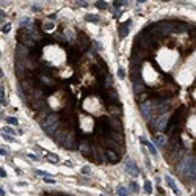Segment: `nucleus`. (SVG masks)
Returning <instances> with one entry per match:
<instances>
[{"label": "nucleus", "instance_id": "4", "mask_svg": "<svg viewBox=\"0 0 196 196\" xmlns=\"http://www.w3.org/2000/svg\"><path fill=\"white\" fill-rule=\"evenodd\" d=\"M91 71H93V74L96 75V80L104 82L105 77L108 75V66L101 56H96L94 63H93V66H91Z\"/></svg>", "mask_w": 196, "mask_h": 196}, {"label": "nucleus", "instance_id": "48", "mask_svg": "<svg viewBox=\"0 0 196 196\" xmlns=\"http://www.w3.org/2000/svg\"><path fill=\"white\" fill-rule=\"evenodd\" d=\"M193 182H196V173H195V177H193Z\"/></svg>", "mask_w": 196, "mask_h": 196}, {"label": "nucleus", "instance_id": "16", "mask_svg": "<svg viewBox=\"0 0 196 196\" xmlns=\"http://www.w3.org/2000/svg\"><path fill=\"white\" fill-rule=\"evenodd\" d=\"M30 107H32V110H35L36 113L38 111H41V110H44V108H49V105H47V102L44 101V97H41V99H36V101H33V102H30Z\"/></svg>", "mask_w": 196, "mask_h": 196}, {"label": "nucleus", "instance_id": "25", "mask_svg": "<svg viewBox=\"0 0 196 196\" xmlns=\"http://www.w3.org/2000/svg\"><path fill=\"white\" fill-rule=\"evenodd\" d=\"M52 39H54V41H56V42H60V44H68V38H64L61 33H54Z\"/></svg>", "mask_w": 196, "mask_h": 196}, {"label": "nucleus", "instance_id": "38", "mask_svg": "<svg viewBox=\"0 0 196 196\" xmlns=\"http://www.w3.org/2000/svg\"><path fill=\"white\" fill-rule=\"evenodd\" d=\"M44 182H47V184H54V185H55V179H52V177H47V176H46V177H44Z\"/></svg>", "mask_w": 196, "mask_h": 196}, {"label": "nucleus", "instance_id": "19", "mask_svg": "<svg viewBox=\"0 0 196 196\" xmlns=\"http://www.w3.org/2000/svg\"><path fill=\"white\" fill-rule=\"evenodd\" d=\"M146 86H144V83L141 82V79L140 80H135L134 82V93H135V96H138V94H141V93H144L146 91Z\"/></svg>", "mask_w": 196, "mask_h": 196}, {"label": "nucleus", "instance_id": "18", "mask_svg": "<svg viewBox=\"0 0 196 196\" xmlns=\"http://www.w3.org/2000/svg\"><path fill=\"white\" fill-rule=\"evenodd\" d=\"M130 25H132V19H127L124 24H121L118 27V32H119V38H126L129 35V30H130Z\"/></svg>", "mask_w": 196, "mask_h": 196}, {"label": "nucleus", "instance_id": "14", "mask_svg": "<svg viewBox=\"0 0 196 196\" xmlns=\"http://www.w3.org/2000/svg\"><path fill=\"white\" fill-rule=\"evenodd\" d=\"M14 72H16V75H17L19 80H22L24 77H27V75L30 74L28 68H27V66H25L22 61H16V64H14Z\"/></svg>", "mask_w": 196, "mask_h": 196}, {"label": "nucleus", "instance_id": "46", "mask_svg": "<svg viewBox=\"0 0 196 196\" xmlns=\"http://www.w3.org/2000/svg\"><path fill=\"white\" fill-rule=\"evenodd\" d=\"M82 173H85V174H88V173H89V168H88V166H85L83 169H82Z\"/></svg>", "mask_w": 196, "mask_h": 196}, {"label": "nucleus", "instance_id": "36", "mask_svg": "<svg viewBox=\"0 0 196 196\" xmlns=\"http://www.w3.org/2000/svg\"><path fill=\"white\" fill-rule=\"evenodd\" d=\"M11 30V25L9 24H5V27H2V33H8Z\"/></svg>", "mask_w": 196, "mask_h": 196}, {"label": "nucleus", "instance_id": "30", "mask_svg": "<svg viewBox=\"0 0 196 196\" xmlns=\"http://www.w3.org/2000/svg\"><path fill=\"white\" fill-rule=\"evenodd\" d=\"M96 6H97L99 9H105L107 8V2H105V0H99V2H96Z\"/></svg>", "mask_w": 196, "mask_h": 196}, {"label": "nucleus", "instance_id": "13", "mask_svg": "<svg viewBox=\"0 0 196 196\" xmlns=\"http://www.w3.org/2000/svg\"><path fill=\"white\" fill-rule=\"evenodd\" d=\"M107 121V124L110 126L113 130H118V132H122V121H121V116H115V115H110L107 118H104Z\"/></svg>", "mask_w": 196, "mask_h": 196}, {"label": "nucleus", "instance_id": "10", "mask_svg": "<svg viewBox=\"0 0 196 196\" xmlns=\"http://www.w3.org/2000/svg\"><path fill=\"white\" fill-rule=\"evenodd\" d=\"M79 143H80V141H79V138H77V132H75V129H72V130L68 134L64 143H63V148H66V149H77Z\"/></svg>", "mask_w": 196, "mask_h": 196}, {"label": "nucleus", "instance_id": "21", "mask_svg": "<svg viewBox=\"0 0 196 196\" xmlns=\"http://www.w3.org/2000/svg\"><path fill=\"white\" fill-rule=\"evenodd\" d=\"M108 111H110V115H115V116H121L122 115V107L121 104H113V105H108Z\"/></svg>", "mask_w": 196, "mask_h": 196}, {"label": "nucleus", "instance_id": "24", "mask_svg": "<svg viewBox=\"0 0 196 196\" xmlns=\"http://www.w3.org/2000/svg\"><path fill=\"white\" fill-rule=\"evenodd\" d=\"M140 141L143 143V144H144L146 146V148H148L149 149V152H151V154L152 155H154V157H155V155H157V149H155L154 148V146H152V143H149V141H146L144 140V138H140Z\"/></svg>", "mask_w": 196, "mask_h": 196}, {"label": "nucleus", "instance_id": "15", "mask_svg": "<svg viewBox=\"0 0 196 196\" xmlns=\"http://www.w3.org/2000/svg\"><path fill=\"white\" fill-rule=\"evenodd\" d=\"M126 171L129 173V176H138L140 174V168L137 166V163H135L132 158H127V160H126Z\"/></svg>", "mask_w": 196, "mask_h": 196}, {"label": "nucleus", "instance_id": "33", "mask_svg": "<svg viewBox=\"0 0 196 196\" xmlns=\"http://www.w3.org/2000/svg\"><path fill=\"white\" fill-rule=\"evenodd\" d=\"M6 122H8V124H13V126H17V119H16V118H11V116H9V118H6Z\"/></svg>", "mask_w": 196, "mask_h": 196}, {"label": "nucleus", "instance_id": "27", "mask_svg": "<svg viewBox=\"0 0 196 196\" xmlns=\"http://www.w3.org/2000/svg\"><path fill=\"white\" fill-rule=\"evenodd\" d=\"M116 195H118V196H127L129 190H126L124 187H118V188H116Z\"/></svg>", "mask_w": 196, "mask_h": 196}, {"label": "nucleus", "instance_id": "3", "mask_svg": "<svg viewBox=\"0 0 196 196\" xmlns=\"http://www.w3.org/2000/svg\"><path fill=\"white\" fill-rule=\"evenodd\" d=\"M61 122H63V118H61V113H50V115L47 116V118L44 119V121L41 122V127H42V130L46 132L47 135H54L56 130H58V127L61 126Z\"/></svg>", "mask_w": 196, "mask_h": 196}, {"label": "nucleus", "instance_id": "45", "mask_svg": "<svg viewBox=\"0 0 196 196\" xmlns=\"http://www.w3.org/2000/svg\"><path fill=\"white\" fill-rule=\"evenodd\" d=\"M0 176H2V177H5V176H6V171H5V169H0Z\"/></svg>", "mask_w": 196, "mask_h": 196}, {"label": "nucleus", "instance_id": "41", "mask_svg": "<svg viewBox=\"0 0 196 196\" xmlns=\"http://www.w3.org/2000/svg\"><path fill=\"white\" fill-rule=\"evenodd\" d=\"M3 134H11V135H14V130H11V129H8V127H3Z\"/></svg>", "mask_w": 196, "mask_h": 196}, {"label": "nucleus", "instance_id": "43", "mask_svg": "<svg viewBox=\"0 0 196 196\" xmlns=\"http://www.w3.org/2000/svg\"><path fill=\"white\" fill-rule=\"evenodd\" d=\"M77 5H79V6H83V8H85V6H88V3H86L85 0H77Z\"/></svg>", "mask_w": 196, "mask_h": 196}, {"label": "nucleus", "instance_id": "22", "mask_svg": "<svg viewBox=\"0 0 196 196\" xmlns=\"http://www.w3.org/2000/svg\"><path fill=\"white\" fill-rule=\"evenodd\" d=\"M165 181H166V184L169 185V188H171V190L174 191V195H181V191H179V188H177V185H176V182L173 181V179L169 177V176H166V177H165Z\"/></svg>", "mask_w": 196, "mask_h": 196}, {"label": "nucleus", "instance_id": "1", "mask_svg": "<svg viewBox=\"0 0 196 196\" xmlns=\"http://www.w3.org/2000/svg\"><path fill=\"white\" fill-rule=\"evenodd\" d=\"M177 173L185 182H193L196 173V158L193 155H185L184 158H181L177 165Z\"/></svg>", "mask_w": 196, "mask_h": 196}, {"label": "nucleus", "instance_id": "26", "mask_svg": "<svg viewBox=\"0 0 196 196\" xmlns=\"http://www.w3.org/2000/svg\"><path fill=\"white\" fill-rule=\"evenodd\" d=\"M129 3H130L129 0H115L113 5H115V8H119V6H127Z\"/></svg>", "mask_w": 196, "mask_h": 196}, {"label": "nucleus", "instance_id": "7", "mask_svg": "<svg viewBox=\"0 0 196 196\" xmlns=\"http://www.w3.org/2000/svg\"><path fill=\"white\" fill-rule=\"evenodd\" d=\"M94 163H108V158H107V154H105V151L102 149V144L99 143V144H94L93 146V158H91Z\"/></svg>", "mask_w": 196, "mask_h": 196}, {"label": "nucleus", "instance_id": "17", "mask_svg": "<svg viewBox=\"0 0 196 196\" xmlns=\"http://www.w3.org/2000/svg\"><path fill=\"white\" fill-rule=\"evenodd\" d=\"M105 154H107L108 163H118V162L121 160V157H122L118 151H115V149H108V148L105 149Z\"/></svg>", "mask_w": 196, "mask_h": 196}, {"label": "nucleus", "instance_id": "8", "mask_svg": "<svg viewBox=\"0 0 196 196\" xmlns=\"http://www.w3.org/2000/svg\"><path fill=\"white\" fill-rule=\"evenodd\" d=\"M93 143L89 140H86V138H83V140H80V143H79V151H80V154L83 155V157H86L88 160H91L93 158Z\"/></svg>", "mask_w": 196, "mask_h": 196}, {"label": "nucleus", "instance_id": "23", "mask_svg": "<svg viewBox=\"0 0 196 196\" xmlns=\"http://www.w3.org/2000/svg\"><path fill=\"white\" fill-rule=\"evenodd\" d=\"M152 141H154L158 148H165V137H163V135H154Z\"/></svg>", "mask_w": 196, "mask_h": 196}, {"label": "nucleus", "instance_id": "12", "mask_svg": "<svg viewBox=\"0 0 196 196\" xmlns=\"http://www.w3.org/2000/svg\"><path fill=\"white\" fill-rule=\"evenodd\" d=\"M82 54H83V52L79 50L77 46L69 47L68 49V61L71 63V64H77V63L80 61V58H82Z\"/></svg>", "mask_w": 196, "mask_h": 196}, {"label": "nucleus", "instance_id": "9", "mask_svg": "<svg viewBox=\"0 0 196 196\" xmlns=\"http://www.w3.org/2000/svg\"><path fill=\"white\" fill-rule=\"evenodd\" d=\"M75 46L79 47V50H82L85 54V52L89 49V46H91V39H89L83 32H79L77 33V39H75Z\"/></svg>", "mask_w": 196, "mask_h": 196}, {"label": "nucleus", "instance_id": "49", "mask_svg": "<svg viewBox=\"0 0 196 196\" xmlns=\"http://www.w3.org/2000/svg\"><path fill=\"white\" fill-rule=\"evenodd\" d=\"M101 196H104V195H101Z\"/></svg>", "mask_w": 196, "mask_h": 196}, {"label": "nucleus", "instance_id": "37", "mask_svg": "<svg viewBox=\"0 0 196 196\" xmlns=\"http://www.w3.org/2000/svg\"><path fill=\"white\" fill-rule=\"evenodd\" d=\"M2 135H3V138H5L6 141H14V138H13L11 135H6V134H3V132H2Z\"/></svg>", "mask_w": 196, "mask_h": 196}, {"label": "nucleus", "instance_id": "5", "mask_svg": "<svg viewBox=\"0 0 196 196\" xmlns=\"http://www.w3.org/2000/svg\"><path fill=\"white\" fill-rule=\"evenodd\" d=\"M16 38H17V42H22V44L28 46V47H35V46H38L39 42L36 41V38L32 35V33L28 32L27 28H19L17 35H16Z\"/></svg>", "mask_w": 196, "mask_h": 196}, {"label": "nucleus", "instance_id": "47", "mask_svg": "<svg viewBox=\"0 0 196 196\" xmlns=\"http://www.w3.org/2000/svg\"><path fill=\"white\" fill-rule=\"evenodd\" d=\"M137 2H138V3H143V2H146V0H137Z\"/></svg>", "mask_w": 196, "mask_h": 196}, {"label": "nucleus", "instance_id": "28", "mask_svg": "<svg viewBox=\"0 0 196 196\" xmlns=\"http://www.w3.org/2000/svg\"><path fill=\"white\" fill-rule=\"evenodd\" d=\"M85 21H88V22H99V17H97V16H94V14H86Z\"/></svg>", "mask_w": 196, "mask_h": 196}, {"label": "nucleus", "instance_id": "39", "mask_svg": "<svg viewBox=\"0 0 196 196\" xmlns=\"http://www.w3.org/2000/svg\"><path fill=\"white\" fill-rule=\"evenodd\" d=\"M54 28V24H50V22H46L44 24V30H52Z\"/></svg>", "mask_w": 196, "mask_h": 196}, {"label": "nucleus", "instance_id": "29", "mask_svg": "<svg viewBox=\"0 0 196 196\" xmlns=\"http://www.w3.org/2000/svg\"><path fill=\"white\" fill-rule=\"evenodd\" d=\"M144 191H146L148 195L152 193V184H151L149 181H144Z\"/></svg>", "mask_w": 196, "mask_h": 196}, {"label": "nucleus", "instance_id": "42", "mask_svg": "<svg viewBox=\"0 0 196 196\" xmlns=\"http://www.w3.org/2000/svg\"><path fill=\"white\" fill-rule=\"evenodd\" d=\"M36 174H39V176H42V177H46V176H49V173L41 171V169H36Z\"/></svg>", "mask_w": 196, "mask_h": 196}, {"label": "nucleus", "instance_id": "6", "mask_svg": "<svg viewBox=\"0 0 196 196\" xmlns=\"http://www.w3.org/2000/svg\"><path fill=\"white\" fill-rule=\"evenodd\" d=\"M101 97L104 101V105H107V107L113 104H119V96L115 88H104V91L101 93Z\"/></svg>", "mask_w": 196, "mask_h": 196}, {"label": "nucleus", "instance_id": "44", "mask_svg": "<svg viewBox=\"0 0 196 196\" xmlns=\"http://www.w3.org/2000/svg\"><path fill=\"white\" fill-rule=\"evenodd\" d=\"M0 154H2V155H6V154H8V152H6V148H3V146H2V149H0Z\"/></svg>", "mask_w": 196, "mask_h": 196}, {"label": "nucleus", "instance_id": "20", "mask_svg": "<svg viewBox=\"0 0 196 196\" xmlns=\"http://www.w3.org/2000/svg\"><path fill=\"white\" fill-rule=\"evenodd\" d=\"M129 74H130L132 82L140 80V79H141V68H134V66H130V69H129Z\"/></svg>", "mask_w": 196, "mask_h": 196}, {"label": "nucleus", "instance_id": "11", "mask_svg": "<svg viewBox=\"0 0 196 196\" xmlns=\"http://www.w3.org/2000/svg\"><path fill=\"white\" fill-rule=\"evenodd\" d=\"M14 55H16V61H24V60H27L30 56V47L22 44V42H17Z\"/></svg>", "mask_w": 196, "mask_h": 196}, {"label": "nucleus", "instance_id": "31", "mask_svg": "<svg viewBox=\"0 0 196 196\" xmlns=\"http://www.w3.org/2000/svg\"><path fill=\"white\" fill-rule=\"evenodd\" d=\"M47 158L50 162H55V163H58V162H60V157L56 154H47Z\"/></svg>", "mask_w": 196, "mask_h": 196}, {"label": "nucleus", "instance_id": "35", "mask_svg": "<svg viewBox=\"0 0 196 196\" xmlns=\"http://www.w3.org/2000/svg\"><path fill=\"white\" fill-rule=\"evenodd\" d=\"M118 77H119V79H124V77H126V71H124L122 68L118 69Z\"/></svg>", "mask_w": 196, "mask_h": 196}, {"label": "nucleus", "instance_id": "34", "mask_svg": "<svg viewBox=\"0 0 196 196\" xmlns=\"http://www.w3.org/2000/svg\"><path fill=\"white\" fill-rule=\"evenodd\" d=\"M130 187H132V191H135V193H137V191H140V187H138V184H137V182H132V184H130Z\"/></svg>", "mask_w": 196, "mask_h": 196}, {"label": "nucleus", "instance_id": "32", "mask_svg": "<svg viewBox=\"0 0 196 196\" xmlns=\"http://www.w3.org/2000/svg\"><path fill=\"white\" fill-rule=\"evenodd\" d=\"M0 102H2V104H6V101H5V89H3V86H2V89H0Z\"/></svg>", "mask_w": 196, "mask_h": 196}, {"label": "nucleus", "instance_id": "2", "mask_svg": "<svg viewBox=\"0 0 196 196\" xmlns=\"http://www.w3.org/2000/svg\"><path fill=\"white\" fill-rule=\"evenodd\" d=\"M184 118H185V107H179L177 110L173 113L171 118H169V122H168L166 129H165V134H166L168 137L176 135L179 130V124L184 122Z\"/></svg>", "mask_w": 196, "mask_h": 196}, {"label": "nucleus", "instance_id": "40", "mask_svg": "<svg viewBox=\"0 0 196 196\" xmlns=\"http://www.w3.org/2000/svg\"><path fill=\"white\" fill-rule=\"evenodd\" d=\"M121 14H122V13L119 11V9H116V11L113 13V17H115V19H119V17H121Z\"/></svg>", "mask_w": 196, "mask_h": 196}]
</instances>
